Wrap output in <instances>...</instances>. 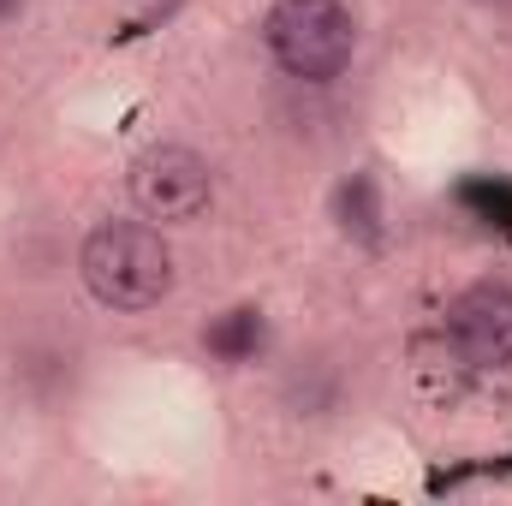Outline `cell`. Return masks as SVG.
Returning <instances> with one entry per match:
<instances>
[{"label": "cell", "mask_w": 512, "mask_h": 506, "mask_svg": "<svg viewBox=\"0 0 512 506\" xmlns=\"http://www.w3.org/2000/svg\"><path fill=\"white\" fill-rule=\"evenodd\" d=\"M340 227H346V233H358L364 245H376V239H382V209H376V185H370L364 173H358V179H352V185L340 191Z\"/></svg>", "instance_id": "5b68a950"}, {"label": "cell", "mask_w": 512, "mask_h": 506, "mask_svg": "<svg viewBox=\"0 0 512 506\" xmlns=\"http://www.w3.org/2000/svg\"><path fill=\"white\" fill-rule=\"evenodd\" d=\"M215 197V179H209V161L185 143H155L131 161V203L161 221V227H179V221H197Z\"/></svg>", "instance_id": "3957f363"}, {"label": "cell", "mask_w": 512, "mask_h": 506, "mask_svg": "<svg viewBox=\"0 0 512 506\" xmlns=\"http://www.w3.org/2000/svg\"><path fill=\"white\" fill-rule=\"evenodd\" d=\"M78 268L90 298L108 310H149L173 292V251L149 221H102L84 239Z\"/></svg>", "instance_id": "6da1fadb"}, {"label": "cell", "mask_w": 512, "mask_h": 506, "mask_svg": "<svg viewBox=\"0 0 512 506\" xmlns=\"http://www.w3.org/2000/svg\"><path fill=\"white\" fill-rule=\"evenodd\" d=\"M483 6H512V0H483Z\"/></svg>", "instance_id": "ba28073f"}, {"label": "cell", "mask_w": 512, "mask_h": 506, "mask_svg": "<svg viewBox=\"0 0 512 506\" xmlns=\"http://www.w3.org/2000/svg\"><path fill=\"white\" fill-rule=\"evenodd\" d=\"M12 6H18V0H0V18H6V12H12Z\"/></svg>", "instance_id": "52a82bcc"}, {"label": "cell", "mask_w": 512, "mask_h": 506, "mask_svg": "<svg viewBox=\"0 0 512 506\" xmlns=\"http://www.w3.org/2000/svg\"><path fill=\"white\" fill-rule=\"evenodd\" d=\"M447 334L471 370H501L512 364V286L477 280L447 304Z\"/></svg>", "instance_id": "277c9868"}, {"label": "cell", "mask_w": 512, "mask_h": 506, "mask_svg": "<svg viewBox=\"0 0 512 506\" xmlns=\"http://www.w3.org/2000/svg\"><path fill=\"white\" fill-rule=\"evenodd\" d=\"M256 340H262V322H256V310H233L215 334H209V346L221 352V358H245Z\"/></svg>", "instance_id": "8992f818"}, {"label": "cell", "mask_w": 512, "mask_h": 506, "mask_svg": "<svg viewBox=\"0 0 512 506\" xmlns=\"http://www.w3.org/2000/svg\"><path fill=\"white\" fill-rule=\"evenodd\" d=\"M262 42L280 60V72H292L304 84H328L346 72V60L358 48V24H352L346 0H274L262 18Z\"/></svg>", "instance_id": "7a4b0ae2"}]
</instances>
